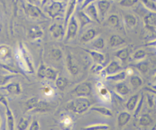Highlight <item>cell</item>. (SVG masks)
I'll use <instances>...</instances> for the list:
<instances>
[{
    "label": "cell",
    "mask_w": 156,
    "mask_h": 130,
    "mask_svg": "<svg viewBox=\"0 0 156 130\" xmlns=\"http://www.w3.org/2000/svg\"><path fill=\"white\" fill-rule=\"evenodd\" d=\"M88 13L89 14V15L91 17H92L94 20H96L97 21L99 22V20L98 18V13H97V11H96V8L94 5H91L88 7Z\"/></svg>",
    "instance_id": "cell-28"
},
{
    "label": "cell",
    "mask_w": 156,
    "mask_h": 130,
    "mask_svg": "<svg viewBox=\"0 0 156 130\" xmlns=\"http://www.w3.org/2000/svg\"><path fill=\"white\" fill-rule=\"evenodd\" d=\"M79 1H82V0H79Z\"/></svg>",
    "instance_id": "cell-50"
},
{
    "label": "cell",
    "mask_w": 156,
    "mask_h": 130,
    "mask_svg": "<svg viewBox=\"0 0 156 130\" xmlns=\"http://www.w3.org/2000/svg\"><path fill=\"white\" fill-rule=\"evenodd\" d=\"M123 43H125L124 40L120 37V36H117V35H113V36L111 37V39H110V44H111V47L121 45Z\"/></svg>",
    "instance_id": "cell-13"
},
{
    "label": "cell",
    "mask_w": 156,
    "mask_h": 130,
    "mask_svg": "<svg viewBox=\"0 0 156 130\" xmlns=\"http://www.w3.org/2000/svg\"><path fill=\"white\" fill-rule=\"evenodd\" d=\"M92 1H93V0H85V2H84L83 7H85V6H86V5H88L89 4L90 2H92Z\"/></svg>",
    "instance_id": "cell-47"
},
{
    "label": "cell",
    "mask_w": 156,
    "mask_h": 130,
    "mask_svg": "<svg viewBox=\"0 0 156 130\" xmlns=\"http://www.w3.org/2000/svg\"><path fill=\"white\" fill-rule=\"evenodd\" d=\"M130 82L132 84L134 88H139L140 86H141L142 84H143V81L138 76H133L130 79Z\"/></svg>",
    "instance_id": "cell-30"
},
{
    "label": "cell",
    "mask_w": 156,
    "mask_h": 130,
    "mask_svg": "<svg viewBox=\"0 0 156 130\" xmlns=\"http://www.w3.org/2000/svg\"><path fill=\"white\" fill-rule=\"evenodd\" d=\"M74 91L78 96H88L91 94V86L88 82H84L78 85Z\"/></svg>",
    "instance_id": "cell-2"
},
{
    "label": "cell",
    "mask_w": 156,
    "mask_h": 130,
    "mask_svg": "<svg viewBox=\"0 0 156 130\" xmlns=\"http://www.w3.org/2000/svg\"><path fill=\"white\" fill-rule=\"evenodd\" d=\"M78 30V25L76 23V20L74 18H72L70 21L69 25L68 28V33H67V40L71 39V38L74 37L75 35L76 34V32Z\"/></svg>",
    "instance_id": "cell-5"
},
{
    "label": "cell",
    "mask_w": 156,
    "mask_h": 130,
    "mask_svg": "<svg viewBox=\"0 0 156 130\" xmlns=\"http://www.w3.org/2000/svg\"><path fill=\"white\" fill-rule=\"evenodd\" d=\"M0 102H1L2 104H4L5 106H8L7 100H6V98L4 97V96L0 95Z\"/></svg>",
    "instance_id": "cell-46"
},
{
    "label": "cell",
    "mask_w": 156,
    "mask_h": 130,
    "mask_svg": "<svg viewBox=\"0 0 156 130\" xmlns=\"http://www.w3.org/2000/svg\"><path fill=\"white\" fill-rule=\"evenodd\" d=\"M130 119V114H128L126 112H123L119 115L118 120H117V122H118V126L120 127H122V126H125L126 123H128V121Z\"/></svg>",
    "instance_id": "cell-9"
},
{
    "label": "cell",
    "mask_w": 156,
    "mask_h": 130,
    "mask_svg": "<svg viewBox=\"0 0 156 130\" xmlns=\"http://www.w3.org/2000/svg\"><path fill=\"white\" fill-rule=\"evenodd\" d=\"M151 123H152V119H151V117L148 114L143 115L140 120V124L142 125V126H147L150 125Z\"/></svg>",
    "instance_id": "cell-26"
},
{
    "label": "cell",
    "mask_w": 156,
    "mask_h": 130,
    "mask_svg": "<svg viewBox=\"0 0 156 130\" xmlns=\"http://www.w3.org/2000/svg\"><path fill=\"white\" fill-rule=\"evenodd\" d=\"M98 126H89L87 127L88 129H107L109 128L108 125H97Z\"/></svg>",
    "instance_id": "cell-42"
},
{
    "label": "cell",
    "mask_w": 156,
    "mask_h": 130,
    "mask_svg": "<svg viewBox=\"0 0 156 130\" xmlns=\"http://www.w3.org/2000/svg\"><path fill=\"white\" fill-rule=\"evenodd\" d=\"M138 94H135L129 99L127 104H126V107L129 111H133L136 105L137 101H138Z\"/></svg>",
    "instance_id": "cell-19"
},
{
    "label": "cell",
    "mask_w": 156,
    "mask_h": 130,
    "mask_svg": "<svg viewBox=\"0 0 156 130\" xmlns=\"http://www.w3.org/2000/svg\"><path fill=\"white\" fill-rule=\"evenodd\" d=\"M6 107V115H7V123H8V129L12 130L14 129V118L13 115L12 114V111L9 109V107Z\"/></svg>",
    "instance_id": "cell-12"
},
{
    "label": "cell",
    "mask_w": 156,
    "mask_h": 130,
    "mask_svg": "<svg viewBox=\"0 0 156 130\" xmlns=\"http://www.w3.org/2000/svg\"><path fill=\"white\" fill-rule=\"evenodd\" d=\"M138 0H120V5L124 7H130L137 2Z\"/></svg>",
    "instance_id": "cell-34"
},
{
    "label": "cell",
    "mask_w": 156,
    "mask_h": 130,
    "mask_svg": "<svg viewBox=\"0 0 156 130\" xmlns=\"http://www.w3.org/2000/svg\"><path fill=\"white\" fill-rule=\"evenodd\" d=\"M91 111H95L97 112L100 113V114H103V115L105 116H109V117H111L113 115L112 112L110 111L109 109L106 107H93L91 108Z\"/></svg>",
    "instance_id": "cell-22"
},
{
    "label": "cell",
    "mask_w": 156,
    "mask_h": 130,
    "mask_svg": "<svg viewBox=\"0 0 156 130\" xmlns=\"http://www.w3.org/2000/svg\"><path fill=\"white\" fill-rule=\"evenodd\" d=\"M29 2H30V3H34V2H35V1H36V0H28Z\"/></svg>",
    "instance_id": "cell-48"
},
{
    "label": "cell",
    "mask_w": 156,
    "mask_h": 130,
    "mask_svg": "<svg viewBox=\"0 0 156 130\" xmlns=\"http://www.w3.org/2000/svg\"><path fill=\"white\" fill-rule=\"evenodd\" d=\"M88 52L91 54V56H92L93 59H94V61H96V62L101 63V62H103L104 60H105V56H104L102 53H98V52L96 51H93V50H88Z\"/></svg>",
    "instance_id": "cell-20"
},
{
    "label": "cell",
    "mask_w": 156,
    "mask_h": 130,
    "mask_svg": "<svg viewBox=\"0 0 156 130\" xmlns=\"http://www.w3.org/2000/svg\"><path fill=\"white\" fill-rule=\"evenodd\" d=\"M76 2L77 0H70L69 3L68 9H67V12H66V22H68L70 16L72 15V14L73 13L75 10V8H76Z\"/></svg>",
    "instance_id": "cell-16"
},
{
    "label": "cell",
    "mask_w": 156,
    "mask_h": 130,
    "mask_svg": "<svg viewBox=\"0 0 156 130\" xmlns=\"http://www.w3.org/2000/svg\"><path fill=\"white\" fill-rule=\"evenodd\" d=\"M9 54V48H7L5 46H1L0 47V58L3 59V58L5 57L6 56Z\"/></svg>",
    "instance_id": "cell-35"
},
{
    "label": "cell",
    "mask_w": 156,
    "mask_h": 130,
    "mask_svg": "<svg viewBox=\"0 0 156 130\" xmlns=\"http://www.w3.org/2000/svg\"><path fill=\"white\" fill-rule=\"evenodd\" d=\"M0 122H1V119H0Z\"/></svg>",
    "instance_id": "cell-49"
},
{
    "label": "cell",
    "mask_w": 156,
    "mask_h": 130,
    "mask_svg": "<svg viewBox=\"0 0 156 130\" xmlns=\"http://www.w3.org/2000/svg\"><path fill=\"white\" fill-rule=\"evenodd\" d=\"M142 1L149 9H152L153 11L155 10V3L153 0H142Z\"/></svg>",
    "instance_id": "cell-36"
},
{
    "label": "cell",
    "mask_w": 156,
    "mask_h": 130,
    "mask_svg": "<svg viewBox=\"0 0 156 130\" xmlns=\"http://www.w3.org/2000/svg\"><path fill=\"white\" fill-rule=\"evenodd\" d=\"M90 107V102L85 97H78L68 104L67 108L73 112L82 114L85 112Z\"/></svg>",
    "instance_id": "cell-1"
},
{
    "label": "cell",
    "mask_w": 156,
    "mask_h": 130,
    "mask_svg": "<svg viewBox=\"0 0 156 130\" xmlns=\"http://www.w3.org/2000/svg\"><path fill=\"white\" fill-rule=\"evenodd\" d=\"M136 67L140 70V71L143 72H146L148 70V65L147 63H146V62L140 63L138 65H136Z\"/></svg>",
    "instance_id": "cell-43"
},
{
    "label": "cell",
    "mask_w": 156,
    "mask_h": 130,
    "mask_svg": "<svg viewBox=\"0 0 156 130\" xmlns=\"http://www.w3.org/2000/svg\"><path fill=\"white\" fill-rule=\"evenodd\" d=\"M125 77H126V73L122 72L119 73V74L115 75V76H111V77H110L109 79H112V80H114V81H120L124 79Z\"/></svg>",
    "instance_id": "cell-37"
},
{
    "label": "cell",
    "mask_w": 156,
    "mask_h": 130,
    "mask_svg": "<svg viewBox=\"0 0 156 130\" xmlns=\"http://www.w3.org/2000/svg\"><path fill=\"white\" fill-rule=\"evenodd\" d=\"M50 32L53 34V36L56 38H59L63 35V27L60 24H53L50 27Z\"/></svg>",
    "instance_id": "cell-8"
},
{
    "label": "cell",
    "mask_w": 156,
    "mask_h": 130,
    "mask_svg": "<svg viewBox=\"0 0 156 130\" xmlns=\"http://www.w3.org/2000/svg\"><path fill=\"white\" fill-rule=\"evenodd\" d=\"M6 89L8 91L12 94H19L21 92V88H20V85L18 83H11L7 85Z\"/></svg>",
    "instance_id": "cell-18"
},
{
    "label": "cell",
    "mask_w": 156,
    "mask_h": 130,
    "mask_svg": "<svg viewBox=\"0 0 156 130\" xmlns=\"http://www.w3.org/2000/svg\"><path fill=\"white\" fill-rule=\"evenodd\" d=\"M51 56L55 60H59L62 58V52L59 49H53L51 52Z\"/></svg>",
    "instance_id": "cell-33"
},
{
    "label": "cell",
    "mask_w": 156,
    "mask_h": 130,
    "mask_svg": "<svg viewBox=\"0 0 156 130\" xmlns=\"http://www.w3.org/2000/svg\"><path fill=\"white\" fill-rule=\"evenodd\" d=\"M67 67L69 70L70 73L73 75H76L79 72V68L76 63L75 62V60L73 59V57L71 55H68L67 56Z\"/></svg>",
    "instance_id": "cell-7"
},
{
    "label": "cell",
    "mask_w": 156,
    "mask_h": 130,
    "mask_svg": "<svg viewBox=\"0 0 156 130\" xmlns=\"http://www.w3.org/2000/svg\"><path fill=\"white\" fill-rule=\"evenodd\" d=\"M98 9L101 15H104L106 13L107 11L110 8V5H111V4H110L108 0H101L100 2H98Z\"/></svg>",
    "instance_id": "cell-11"
},
{
    "label": "cell",
    "mask_w": 156,
    "mask_h": 130,
    "mask_svg": "<svg viewBox=\"0 0 156 130\" xmlns=\"http://www.w3.org/2000/svg\"><path fill=\"white\" fill-rule=\"evenodd\" d=\"M50 109V106L47 103H45L44 101H37L36 106L34 108V111H38V112H44Z\"/></svg>",
    "instance_id": "cell-14"
},
{
    "label": "cell",
    "mask_w": 156,
    "mask_h": 130,
    "mask_svg": "<svg viewBox=\"0 0 156 130\" xmlns=\"http://www.w3.org/2000/svg\"><path fill=\"white\" fill-rule=\"evenodd\" d=\"M117 90L120 94H123V95L128 94V92H129V89H128L127 86L124 85V84H119V85H117Z\"/></svg>",
    "instance_id": "cell-32"
},
{
    "label": "cell",
    "mask_w": 156,
    "mask_h": 130,
    "mask_svg": "<svg viewBox=\"0 0 156 130\" xmlns=\"http://www.w3.org/2000/svg\"><path fill=\"white\" fill-rule=\"evenodd\" d=\"M30 130H37V129H39V124L37 121H34L32 123L31 126L30 127Z\"/></svg>",
    "instance_id": "cell-45"
},
{
    "label": "cell",
    "mask_w": 156,
    "mask_h": 130,
    "mask_svg": "<svg viewBox=\"0 0 156 130\" xmlns=\"http://www.w3.org/2000/svg\"><path fill=\"white\" fill-rule=\"evenodd\" d=\"M120 69H121V67L118 65V63L117 62H112L110 63L108 68L106 69V73L111 75L113 74V73H115L116 72H117Z\"/></svg>",
    "instance_id": "cell-17"
},
{
    "label": "cell",
    "mask_w": 156,
    "mask_h": 130,
    "mask_svg": "<svg viewBox=\"0 0 156 130\" xmlns=\"http://www.w3.org/2000/svg\"><path fill=\"white\" fill-rule=\"evenodd\" d=\"M79 20H80L82 27L86 25L87 24H88V23H90L91 21V19H90V18L88 17V15H87L86 14L84 13L83 12H79Z\"/></svg>",
    "instance_id": "cell-23"
},
{
    "label": "cell",
    "mask_w": 156,
    "mask_h": 130,
    "mask_svg": "<svg viewBox=\"0 0 156 130\" xmlns=\"http://www.w3.org/2000/svg\"><path fill=\"white\" fill-rule=\"evenodd\" d=\"M37 97H33V98L27 100V104H26V110L27 111H30V110H33L36 106L37 103Z\"/></svg>",
    "instance_id": "cell-29"
},
{
    "label": "cell",
    "mask_w": 156,
    "mask_h": 130,
    "mask_svg": "<svg viewBox=\"0 0 156 130\" xmlns=\"http://www.w3.org/2000/svg\"><path fill=\"white\" fill-rule=\"evenodd\" d=\"M24 11H25V12L27 13V15L30 17L37 18V17H40L41 15H42L41 10H40L37 6L32 5L31 3L27 4L24 5Z\"/></svg>",
    "instance_id": "cell-4"
},
{
    "label": "cell",
    "mask_w": 156,
    "mask_h": 130,
    "mask_svg": "<svg viewBox=\"0 0 156 130\" xmlns=\"http://www.w3.org/2000/svg\"><path fill=\"white\" fill-rule=\"evenodd\" d=\"M13 78V76H0V85H3L9 82V79Z\"/></svg>",
    "instance_id": "cell-41"
},
{
    "label": "cell",
    "mask_w": 156,
    "mask_h": 130,
    "mask_svg": "<svg viewBox=\"0 0 156 130\" xmlns=\"http://www.w3.org/2000/svg\"><path fill=\"white\" fill-rule=\"evenodd\" d=\"M44 77L53 80V79H56V72L51 68H46Z\"/></svg>",
    "instance_id": "cell-25"
},
{
    "label": "cell",
    "mask_w": 156,
    "mask_h": 130,
    "mask_svg": "<svg viewBox=\"0 0 156 130\" xmlns=\"http://www.w3.org/2000/svg\"><path fill=\"white\" fill-rule=\"evenodd\" d=\"M145 23L146 27H149L151 30H154L156 26V18L155 13H150L149 15H146L144 18Z\"/></svg>",
    "instance_id": "cell-6"
},
{
    "label": "cell",
    "mask_w": 156,
    "mask_h": 130,
    "mask_svg": "<svg viewBox=\"0 0 156 130\" xmlns=\"http://www.w3.org/2000/svg\"><path fill=\"white\" fill-rule=\"evenodd\" d=\"M95 30H93V29H90V30H88V31H86L84 33V35L81 38V40L82 42H88V41H90L91 40H92L95 37Z\"/></svg>",
    "instance_id": "cell-15"
},
{
    "label": "cell",
    "mask_w": 156,
    "mask_h": 130,
    "mask_svg": "<svg viewBox=\"0 0 156 130\" xmlns=\"http://www.w3.org/2000/svg\"><path fill=\"white\" fill-rule=\"evenodd\" d=\"M45 69L46 68L44 66V65H41V67L40 68L39 71H38V76L41 78L44 77V74H45Z\"/></svg>",
    "instance_id": "cell-44"
},
{
    "label": "cell",
    "mask_w": 156,
    "mask_h": 130,
    "mask_svg": "<svg viewBox=\"0 0 156 130\" xmlns=\"http://www.w3.org/2000/svg\"><path fill=\"white\" fill-rule=\"evenodd\" d=\"M43 32L40 27L38 26H33L29 30V36L31 38H37L42 36Z\"/></svg>",
    "instance_id": "cell-10"
},
{
    "label": "cell",
    "mask_w": 156,
    "mask_h": 130,
    "mask_svg": "<svg viewBox=\"0 0 156 130\" xmlns=\"http://www.w3.org/2000/svg\"><path fill=\"white\" fill-rule=\"evenodd\" d=\"M124 19L126 24H127L128 26H129V27H133L136 24V18L133 15H129V14L126 15L124 17Z\"/></svg>",
    "instance_id": "cell-21"
},
{
    "label": "cell",
    "mask_w": 156,
    "mask_h": 130,
    "mask_svg": "<svg viewBox=\"0 0 156 130\" xmlns=\"http://www.w3.org/2000/svg\"><path fill=\"white\" fill-rule=\"evenodd\" d=\"M108 22L110 25L113 26V27H116V26L118 25L119 24V18L117 17V15H112L109 17L108 20Z\"/></svg>",
    "instance_id": "cell-31"
},
{
    "label": "cell",
    "mask_w": 156,
    "mask_h": 130,
    "mask_svg": "<svg viewBox=\"0 0 156 130\" xmlns=\"http://www.w3.org/2000/svg\"><path fill=\"white\" fill-rule=\"evenodd\" d=\"M62 10V5L59 2H53L48 8H47V12L49 15L52 18L58 16Z\"/></svg>",
    "instance_id": "cell-3"
},
{
    "label": "cell",
    "mask_w": 156,
    "mask_h": 130,
    "mask_svg": "<svg viewBox=\"0 0 156 130\" xmlns=\"http://www.w3.org/2000/svg\"><path fill=\"white\" fill-rule=\"evenodd\" d=\"M67 84H68V82H67L66 79L62 77L58 78L56 81V87L60 90L65 89L66 87L67 86Z\"/></svg>",
    "instance_id": "cell-24"
},
{
    "label": "cell",
    "mask_w": 156,
    "mask_h": 130,
    "mask_svg": "<svg viewBox=\"0 0 156 130\" xmlns=\"http://www.w3.org/2000/svg\"><path fill=\"white\" fill-rule=\"evenodd\" d=\"M27 120H25V119H21L20 120L19 123H18V129H21V130H24L27 128Z\"/></svg>",
    "instance_id": "cell-39"
},
{
    "label": "cell",
    "mask_w": 156,
    "mask_h": 130,
    "mask_svg": "<svg viewBox=\"0 0 156 130\" xmlns=\"http://www.w3.org/2000/svg\"><path fill=\"white\" fill-rule=\"evenodd\" d=\"M94 47L98 49H102L105 46V43H104V40L102 38H99V39L96 40L95 42L93 44Z\"/></svg>",
    "instance_id": "cell-38"
},
{
    "label": "cell",
    "mask_w": 156,
    "mask_h": 130,
    "mask_svg": "<svg viewBox=\"0 0 156 130\" xmlns=\"http://www.w3.org/2000/svg\"><path fill=\"white\" fill-rule=\"evenodd\" d=\"M145 55H146V52L144 51V50H138V51L136 52L135 53H134V58L135 59H142V58H143L145 56Z\"/></svg>",
    "instance_id": "cell-40"
},
{
    "label": "cell",
    "mask_w": 156,
    "mask_h": 130,
    "mask_svg": "<svg viewBox=\"0 0 156 130\" xmlns=\"http://www.w3.org/2000/svg\"><path fill=\"white\" fill-rule=\"evenodd\" d=\"M116 56H117L119 59H121V60L124 61L128 58V56H129V51H128L127 49H122V50H119V51L116 53Z\"/></svg>",
    "instance_id": "cell-27"
}]
</instances>
